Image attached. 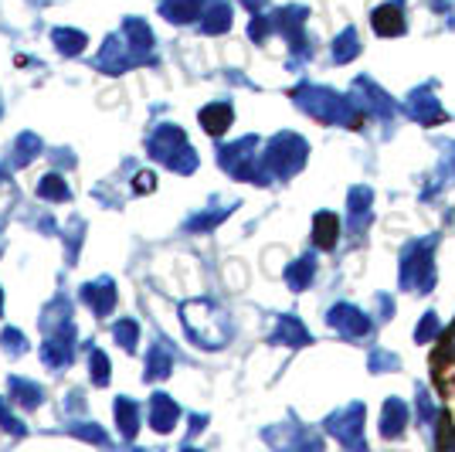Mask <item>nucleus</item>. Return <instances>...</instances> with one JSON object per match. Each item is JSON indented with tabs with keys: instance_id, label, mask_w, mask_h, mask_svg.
<instances>
[{
	"instance_id": "1",
	"label": "nucleus",
	"mask_w": 455,
	"mask_h": 452,
	"mask_svg": "<svg viewBox=\"0 0 455 452\" xmlns=\"http://www.w3.org/2000/svg\"><path fill=\"white\" fill-rule=\"evenodd\" d=\"M292 99H296V106H299L306 116L320 119L326 126L357 130L363 119V113L357 109V102H354L350 95L333 93V89H326V85H299V89H292Z\"/></svg>"
},
{
	"instance_id": "2",
	"label": "nucleus",
	"mask_w": 455,
	"mask_h": 452,
	"mask_svg": "<svg viewBox=\"0 0 455 452\" xmlns=\"http://www.w3.org/2000/svg\"><path fill=\"white\" fill-rule=\"evenodd\" d=\"M180 323L188 330V337L204 347V351H221L231 340V320L228 313L211 300H188L180 303Z\"/></svg>"
},
{
	"instance_id": "3",
	"label": "nucleus",
	"mask_w": 455,
	"mask_h": 452,
	"mask_svg": "<svg viewBox=\"0 0 455 452\" xmlns=\"http://www.w3.org/2000/svg\"><path fill=\"white\" fill-rule=\"evenodd\" d=\"M147 150H150L153 160H160L164 167H171L173 174H194L197 164H201V157L194 153V147L188 143V133L180 130L177 123H164V126H156L150 133V140H147Z\"/></svg>"
},
{
	"instance_id": "4",
	"label": "nucleus",
	"mask_w": 455,
	"mask_h": 452,
	"mask_svg": "<svg viewBox=\"0 0 455 452\" xmlns=\"http://www.w3.org/2000/svg\"><path fill=\"white\" fill-rule=\"evenodd\" d=\"M398 283L408 293H432V286H435V235L418 238L401 252Z\"/></svg>"
},
{
	"instance_id": "5",
	"label": "nucleus",
	"mask_w": 455,
	"mask_h": 452,
	"mask_svg": "<svg viewBox=\"0 0 455 452\" xmlns=\"http://www.w3.org/2000/svg\"><path fill=\"white\" fill-rule=\"evenodd\" d=\"M306 160H309V143H306L299 133H289V130L275 133V136L268 140L266 153H262V164H266L272 181H289V177H296V174L306 167Z\"/></svg>"
},
{
	"instance_id": "6",
	"label": "nucleus",
	"mask_w": 455,
	"mask_h": 452,
	"mask_svg": "<svg viewBox=\"0 0 455 452\" xmlns=\"http://www.w3.org/2000/svg\"><path fill=\"white\" fill-rule=\"evenodd\" d=\"M218 164L228 170L235 181H248V184H272L262 153H259V136H242L235 143H228L218 150Z\"/></svg>"
},
{
	"instance_id": "7",
	"label": "nucleus",
	"mask_w": 455,
	"mask_h": 452,
	"mask_svg": "<svg viewBox=\"0 0 455 452\" xmlns=\"http://www.w3.org/2000/svg\"><path fill=\"white\" fill-rule=\"evenodd\" d=\"M326 432L340 442L343 449H363V405L350 401L340 412L326 418Z\"/></svg>"
},
{
	"instance_id": "8",
	"label": "nucleus",
	"mask_w": 455,
	"mask_h": 452,
	"mask_svg": "<svg viewBox=\"0 0 455 452\" xmlns=\"http://www.w3.org/2000/svg\"><path fill=\"white\" fill-rule=\"evenodd\" d=\"M41 360L52 371H65L76 360V323H61L55 330H44V343H41Z\"/></svg>"
},
{
	"instance_id": "9",
	"label": "nucleus",
	"mask_w": 455,
	"mask_h": 452,
	"mask_svg": "<svg viewBox=\"0 0 455 452\" xmlns=\"http://www.w3.org/2000/svg\"><path fill=\"white\" fill-rule=\"evenodd\" d=\"M350 99H354V102H357V109H361L363 116H371V119H391V116L398 113V102L384 93L378 82H371L367 76L354 78Z\"/></svg>"
},
{
	"instance_id": "10",
	"label": "nucleus",
	"mask_w": 455,
	"mask_h": 452,
	"mask_svg": "<svg viewBox=\"0 0 455 452\" xmlns=\"http://www.w3.org/2000/svg\"><path fill=\"white\" fill-rule=\"evenodd\" d=\"M326 323H330V330H337L343 340H363V337H371V334H374L371 317L361 313L354 303H337V306H330Z\"/></svg>"
},
{
	"instance_id": "11",
	"label": "nucleus",
	"mask_w": 455,
	"mask_h": 452,
	"mask_svg": "<svg viewBox=\"0 0 455 452\" xmlns=\"http://www.w3.org/2000/svg\"><path fill=\"white\" fill-rule=\"evenodd\" d=\"M136 65H143V58L136 55L133 48L126 44L123 35L106 38L102 52L95 55V69H99V72H106V76H123V72H130V69H136Z\"/></svg>"
},
{
	"instance_id": "12",
	"label": "nucleus",
	"mask_w": 455,
	"mask_h": 452,
	"mask_svg": "<svg viewBox=\"0 0 455 452\" xmlns=\"http://www.w3.org/2000/svg\"><path fill=\"white\" fill-rule=\"evenodd\" d=\"M404 113H408V119L418 123V126H438V123L449 119V113L442 109V102H438L435 93H432V85H418L415 93L404 99Z\"/></svg>"
},
{
	"instance_id": "13",
	"label": "nucleus",
	"mask_w": 455,
	"mask_h": 452,
	"mask_svg": "<svg viewBox=\"0 0 455 452\" xmlns=\"http://www.w3.org/2000/svg\"><path fill=\"white\" fill-rule=\"evenodd\" d=\"M306 18H309V11H306L303 4H289V7H283V11L275 14V31H283L292 52H299V55H313V48H309L306 31H303Z\"/></svg>"
},
{
	"instance_id": "14",
	"label": "nucleus",
	"mask_w": 455,
	"mask_h": 452,
	"mask_svg": "<svg viewBox=\"0 0 455 452\" xmlns=\"http://www.w3.org/2000/svg\"><path fill=\"white\" fill-rule=\"evenodd\" d=\"M374 190L367 188V184H357V188H350L347 194V228H350V235H357L361 238L367 225L374 222Z\"/></svg>"
},
{
	"instance_id": "15",
	"label": "nucleus",
	"mask_w": 455,
	"mask_h": 452,
	"mask_svg": "<svg viewBox=\"0 0 455 452\" xmlns=\"http://www.w3.org/2000/svg\"><path fill=\"white\" fill-rule=\"evenodd\" d=\"M371 28L378 38H401L408 31V20H404V0H387L380 4L378 11L371 14Z\"/></svg>"
},
{
	"instance_id": "16",
	"label": "nucleus",
	"mask_w": 455,
	"mask_h": 452,
	"mask_svg": "<svg viewBox=\"0 0 455 452\" xmlns=\"http://www.w3.org/2000/svg\"><path fill=\"white\" fill-rule=\"evenodd\" d=\"M147 422H150L153 432H160V435L173 432L177 422H180V405H177L171 395L156 391V395L150 398V405H147Z\"/></svg>"
},
{
	"instance_id": "17",
	"label": "nucleus",
	"mask_w": 455,
	"mask_h": 452,
	"mask_svg": "<svg viewBox=\"0 0 455 452\" xmlns=\"http://www.w3.org/2000/svg\"><path fill=\"white\" fill-rule=\"evenodd\" d=\"M82 300H85V306L92 310L95 317H109L116 310V283L109 276H102L95 283H85L82 286Z\"/></svg>"
},
{
	"instance_id": "18",
	"label": "nucleus",
	"mask_w": 455,
	"mask_h": 452,
	"mask_svg": "<svg viewBox=\"0 0 455 452\" xmlns=\"http://www.w3.org/2000/svg\"><path fill=\"white\" fill-rule=\"evenodd\" d=\"M268 343H275V347H306V343H313V337H309V330L303 327L299 317L283 313L275 320V330L268 334Z\"/></svg>"
},
{
	"instance_id": "19",
	"label": "nucleus",
	"mask_w": 455,
	"mask_h": 452,
	"mask_svg": "<svg viewBox=\"0 0 455 452\" xmlns=\"http://www.w3.org/2000/svg\"><path fill=\"white\" fill-rule=\"evenodd\" d=\"M119 35L126 38V44L133 48L136 55L143 58V61H153V31H150V24L143 18H126L123 20V28H119Z\"/></svg>"
},
{
	"instance_id": "20",
	"label": "nucleus",
	"mask_w": 455,
	"mask_h": 452,
	"mask_svg": "<svg viewBox=\"0 0 455 452\" xmlns=\"http://www.w3.org/2000/svg\"><path fill=\"white\" fill-rule=\"evenodd\" d=\"M449 371L455 377V323L445 330V337L432 354V375H435L438 384H449Z\"/></svg>"
},
{
	"instance_id": "21",
	"label": "nucleus",
	"mask_w": 455,
	"mask_h": 452,
	"mask_svg": "<svg viewBox=\"0 0 455 452\" xmlns=\"http://www.w3.org/2000/svg\"><path fill=\"white\" fill-rule=\"evenodd\" d=\"M337 242H340V218L333 211H316V218H313V246L330 252V248H337Z\"/></svg>"
},
{
	"instance_id": "22",
	"label": "nucleus",
	"mask_w": 455,
	"mask_h": 452,
	"mask_svg": "<svg viewBox=\"0 0 455 452\" xmlns=\"http://www.w3.org/2000/svg\"><path fill=\"white\" fill-rule=\"evenodd\" d=\"M408 425V405L401 398H387L384 408H380V435L384 439H398Z\"/></svg>"
},
{
	"instance_id": "23",
	"label": "nucleus",
	"mask_w": 455,
	"mask_h": 452,
	"mask_svg": "<svg viewBox=\"0 0 455 452\" xmlns=\"http://www.w3.org/2000/svg\"><path fill=\"white\" fill-rule=\"evenodd\" d=\"M235 123V109H231V102H208L204 109H201V126H204V133H211V136H221V133L228 130Z\"/></svg>"
},
{
	"instance_id": "24",
	"label": "nucleus",
	"mask_w": 455,
	"mask_h": 452,
	"mask_svg": "<svg viewBox=\"0 0 455 452\" xmlns=\"http://www.w3.org/2000/svg\"><path fill=\"white\" fill-rule=\"evenodd\" d=\"M173 371V354L167 343H153L150 351H147V371L143 377L147 381H164V377Z\"/></svg>"
},
{
	"instance_id": "25",
	"label": "nucleus",
	"mask_w": 455,
	"mask_h": 452,
	"mask_svg": "<svg viewBox=\"0 0 455 452\" xmlns=\"http://www.w3.org/2000/svg\"><path fill=\"white\" fill-rule=\"evenodd\" d=\"M7 388H11V398L18 401L20 408H38L41 401H44V388H41L38 381L11 377V381H7Z\"/></svg>"
},
{
	"instance_id": "26",
	"label": "nucleus",
	"mask_w": 455,
	"mask_h": 452,
	"mask_svg": "<svg viewBox=\"0 0 455 452\" xmlns=\"http://www.w3.org/2000/svg\"><path fill=\"white\" fill-rule=\"evenodd\" d=\"M313 276H316V259H313V255H303V259L289 262V269H285V286H289L292 293H303V289H309Z\"/></svg>"
},
{
	"instance_id": "27",
	"label": "nucleus",
	"mask_w": 455,
	"mask_h": 452,
	"mask_svg": "<svg viewBox=\"0 0 455 452\" xmlns=\"http://www.w3.org/2000/svg\"><path fill=\"white\" fill-rule=\"evenodd\" d=\"M113 412H116V422H119L123 439H133V435L140 432V405H136L133 398L119 395L113 405Z\"/></svg>"
},
{
	"instance_id": "28",
	"label": "nucleus",
	"mask_w": 455,
	"mask_h": 452,
	"mask_svg": "<svg viewBox=\"0 0 455 452\" xmlns=\"http://www.w3.org/2000/svg\"><path fill=\"white\" fill-rule=\"evenodd\" d=\"M160 14L171 24H190L194 18H201V0H160Z\"/></svg>"
},
{
	"instance_id": "29",
	"label": "nucleus",
	"mask_w": 455,
	"mask_h": 452,
	"mask_svg": "<svg viewBox=\"0 0 455 452\" xmlns=\"http://www.w3.org/2000/svg\"><path fill=\"white\" fill-rule=\"evenodd\" d=\"M357 55H361L357 28H354V24H347L340 35H337V41H333V61H337V65H350Z\"/></svg>"
},
{
	"instance_id": "30",
	"label": "nucleus",
	"mask_w": 455,
	"mask_h": 452,
	"mask_svg": "<svg viewBox=\"0 0 455 452\" xmlns=\"http://www.w3.org/2000/svg\"><path fill=\"white\" fill-rule=\"evenodd\" d=\"M231 31V7L228 4H211L208 11L201 14V35H225Z\"/></svg>"
},
{
	"instance_id": "31",
	"label": "nucleus",
	"mask_w": 455,
	"mask_h": 452,
	"mask_svg": "<svg viewBox=\"0 0 455 452\" xmlns=\"http://www.w3.org/2000/svg\"><path fill=\"white\" fill-rule=\"evenodd\" d=\"M52 41H55V48L65 58L82 55V52H85V44H89V38H85L82 31H76V28H55V31H52Z\"/></svg>"
},
{
	"instance_id": "32",
	"label": "nucleus",
	"mask_w": 455,
	"mask_h": 452,
	"mask_svg": "<svg viewBox=\"0 0 455 452\" xmlns=\"http://www.w3.org/2000/svg\"><path fill=\"white\" fill-rule=\"evenodd\" d=\"M41 150H44V143H41L38 133L24 130L18 140H14V167H28L35 157H41Z\"/></svg>"
},
{
	"instance_id": "33",
	"label": "nucleus",
	"mask_w": 455,
	"mask_h": 452,
	"mask_svg": "<svg viewBox=\"0 0 455 452\" xmlns=\"http://www.w3.org/2000/svg\"><path fill=\"white\" fill-rule=\"evenodd\" d=\"M231 211H235V205H225V207H218V211H201V214L188 218V225H184V228H188L190 235H197V231L204 235V231H211V228L221 225L228 214H231Z\"/></svg>"
},
{
	"instance_id": "34",
	"label": "nucleus",
	"mask_w": 455,
	"mask_h": 452,
	"mask_svg": "<svg viewBox=\"0 0 455 452\" xmlns=\"http://www.w3.org/2000/svg\"><path fill=\"white\" fill-rule=\"evenodd\" d=\"M38 198L41 201H55V205H61V201L72 198V190H68V184H65L61 174H48V177H41L38 181Z\"/></svg>"
},
{
	"instance_id": "35",
	"label": "nucleus",
	"mask_w": 455,
	"mask_h": 452,
	"mask_svg": "<svg viewBox=\"0 0 455 452\" xmlns=\"http://www.w3.org/2000/svg\"><path fill=\"white\" fill-rule=\"evenodd\" d=\"M113 337H116V343L126 351V354H133L136 343H140V323H136V320H119L113 327Z\"/></svg>"
},
{
	"instance_id": "36",
	"label": "nucleus",
	"mask_w": 455,
	"mask_h": 452,
	"mask_svg": "<svg viewBox=\"0 0 455 452\" xmlns=\"http://www.w3.org/2000/svg\"><path fill=\"white\" fill-rule=\"evenodd\" d=\"M367 367H371L374 375H387V371H398L401 358H398V354H391V351H380V347H374V351H371V358H367Z\"/></svg>"
},
{
	"instance_id": "37",
	"label": "nucleus",
	"mask_w": 455,
	"mask_h": 452,
	"mask_svg": "<svg viewBox=\"0 0 455 452\" xmlns=\"http://www.w3.org/2000/svg\"><path fill=\"white\" fill-rule=\"evenodd\" d=\"M89 377H92L95 388H106V384H109V358H106L99 347L89 354Z\"/></svg>"
},
{
	"instance_id": "38",
	"label": "nucleus",
	"mask_w": 455,
	"mask_h": 452,
	"mask_svg": "<svg viewBox=\"0 0 455 452\" xmlns=\"http://www.w3.org/2000/svg\"><path fill=\"white\" fill-rule=\"evenodd\" d=\"M442 334V323H438V313H425L421 320H418V327H415V343H432V340Z\"/></svg>"
},
{
	"instance_id": "39",
	"label": "nucleus",
	"mask_w": 455,
	"mask_h": 452,
	"mask_svg": "<svg viewBox=\"0 0 455 452\" xmlns=\"http://www.w3.org/2000/svg\"><path fill=\"white\" fill-rule=\"evenodd\" d=\"M0 343H4V354H11V358L28 354V340H24V334H20L18 327H7V330L0 334Z\"/></svg>"
},
{
	"instance_id": "40",
	"label": "nucleus",
	"mask_w": 455,
	"mask_h": 452,
	"mask_svg": "<svg viewBox=\"0 0 455 452\" xmlns=\"http://www.w3.org/2000/svg\"><path fill=\"white\" fill-rule=\"evenodd\" d=\"M418 418H421V425H428V429H435V422H438V408H435V401H432V395H428L425 388H418Z\"/></svg>"
},
{
	"instance_id": "41",
	"label": "nucleus",
	"mask_w": 455,
	"mask_h": 452,
	"mask_svg": "<svg viewBox=\"0 0 455 452\" xmlns=\"http://www.w3.org/2000/svg\"><path fill=\"white\" fill-rule=\"evenodd\" d=\"M272 31H275V18H266V14H255V18H251V24H248V35H251V41H255V44H262Z\"/></svg>"
},
{
	"instance_id": "42",
	"label": "nucleus",
	"mask_w": 455,
	"mask_h": 452,
	"mask_svg": "<svg viewBox=\"0 0 455 452\" xmlns=\"http://www.w3.org/2000/svg\"><path fill=\"white\" fill-rule=\"evenodd\" d=\"M449 181H455V147H449V153L442 157V167H438V174H435V188L449 184ZM435 188L428 190V198L435 194Z\"/></svg>"
},
{
	"instance_id": "43",
	"label": "nucleus",
	"mask_w": 455,
	"mask_h": 452,
	"mask_svg": "<svg viewBox=\"0 0 455 452\" xmlns=\"http://www.w3.org/2000/svg\"><path fill=\"white\" fill-rule=\"evenodd\" d=\"M72 432L78 435V439H85V442H95V446H106V432L95 425V422H78V425H72Z\"/></svg>"
},
{
	"instance_id": "44",
	"label": "nucleus",
	"mask_w": 455,
	"mask_h": 452,
	"mask_svg": "<svg viewBox=\"0 0 455 452\" xmlns=\"http://www.w3.org/2000/svg\"><path fill=\"white\" fill-rule=\"evenodd\" d=\"M0 429H7V432H14V435H24V425L7 412V401H4V398H0Z\"/></svg>"
},
{
	"instance_id": "45",
	"label": "nucleus",
	"mask_w": 455,
	"mask_h": 452,
	"mask_svg": "<svg viewBox=\"0 0 455 452\" xmlns=\"http://www.w3.org/2000/svg\"><path fill=\"white\" fill-rule=\"evenodd\" d=\"M153 188H156V177H153L150 170H140V174H136L133 190H136V194H150Z\"/></svg>"
},
{
	"instance_id": "46",
	"label": "nucleus",
	"mask_w": 455,
	"mask_h": 452,
	"mask_svg": "<svg viewBox=\"0 0 455 452\" xmlns=\"http://www.w3.org/2000/svg\"><path fill=\"white\" fill-rule=\"evenodd\" d=\"M242 4H245L251 14H262V11L268 7V0H242Z\"/></svg>"
},
{
	"instance_id": "47",
	"label": "nucleus",
	"mask_w": 455,
	"mask_h": 452,
	"mask_svg": "<svg viewBox=\"0 0 455 452\" xmlns=\"http://www.w3.org/2000/svg\"><path fill=\"white\" fill-rule=\"evenodd\" d=\"M378 303H380V313H384V320L391 317V300L387 296H378Z\"/></svg>"
},
{
	"instance_id": "48",
	"label": "nucleus",
	"mask_w": 455,
	"mask_h": 452,
	"mask_svg": "<svg viewBox=\"0 0 455 452\" xmlns=\"http://www.w3.org/2000/svg\"><path fill=\"white\" fill-rule=\"evenodd\" d=\"M4 181H7V167H0V184H4Z\"/></svg>"
},
{
	"instance_id": "49",
	"label": "nucleus",
	"mask_w": 455,
	"mask_h": 452,
	"mask_svg": "<svg viewBox=\"0 0 455 452\" xmlns=\"http://www.w3.org/2000/svg\"><path fill=\"white\" fill-rule=\"evenodd\" d=\"M0 317H4V289H0Z\"/></svg>"
},
{
	"instance_id": "50",
	"label": "nucleus",
	"mask_w": 455,
	"mask_h": 452,
	"mask_svg": "<svg viewBox=\"0 0 455 452\" xmlns=\"http://www.w3.org/2000/svg\"><path fill=\"white\" fill-rule=\"evenodd\" d=\"M0 116H4V99H0Z\"/></svg>"
}]
</instances>
